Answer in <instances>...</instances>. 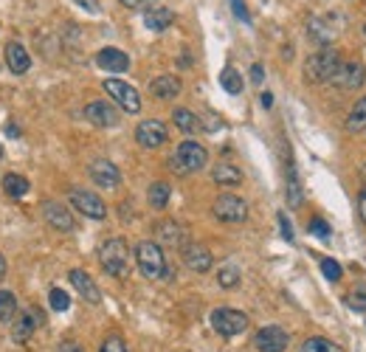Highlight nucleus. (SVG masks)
<instances>
[{"label": "nucleus", "instance_id": "nucleus-10", "mask_svg": "<svg viewBox=\"0 0 366 352\" xmlns=\"http://www.w3.org/2000/svg\"><path fill=\"white\" fill-rule=\"evenodd\" d=\"M88 175H90V181H93V183H99L102 189H116V186L122 183V172H119V166H116L113 161H107V158H96V161H90Z\"/></svg>", "mask_w": 366, "mask_h": 352}, {"label": "nucleus", "instance_id": "nucleus-34", "mask_svg": "<svg viewBox=\"0 0 366 352\" xmlns=\"http://www.w3.org/2000/svg\"><path fill=\"white\" fill-rule=\"evenodd\" d=\"M321 271H324V277H327L330 282H338V279H341V274H344V271H341V265H338L336 260H330V257H324V260H321Z\"/></svg>", "mask_w": 366, "mask_h": 352}, {"label": "nucleus", "instance_id": "nucleus-31", "mask_svg": "<svg viewBox=\"0 0 366 352\" xmlns=\"http://www.w3.org/2000/svg\"><path fill=\"white\" fill-rule=\"evenodd\" d=\"M299 352H344L338 344H333V341H327V339H307L305 344H302V350Z\"/></svg>", "mask_w": 366, "mask_h": 352}, {"label": "nucleus", "instance_id": "nucleus-47", "mask_svg": "<svg viewBox=\"0 0 366 352\" xmlns=\"http://www.w3.org/2000/svg\"><path fill=\"white\" fill-rule=\"evenodd\" d=\"M3 277H6V260L0 257V279H3Z\"/></svg>", "mask_w": 366, "mask_h": 352}, {"label": "nucleus", "instance_id": "nucleus-23", "mask_svg": "<svg viewBox=\"0 0 366 352\" xmlns=\"http://www.w3.org/2000/svg\"><path fill=\"white\" fill-rule=\"evenodd\" d=\"M155 234H158V240H161L164 245H186V231H183L175 220L158 223V226H155Z\"/></svg>", "mask_w": 366, "mask_h": 352}, {"label": "nucleus", "instance_id": "nucleus-27", "mask_svg": "<svg viewBox=\"0 0 366 352\" xmlns=\"http://www.w3.org/2000/svg\"><path fill=\"white\" fill-rule=\"evenodd\" d=\"M3 192L8 198H23V195H28V181L23 175H17V172H8L3 178Z\"/></svg>", "mask_w": 366, "mask_h": 352}, {"label": "nucleus", "instance_id": "nucleus-48", "mask_svg": "<svg viewBox=\"0 0 366 352\" xmlns=\"http://www.w3.org/2000/svg\"><path fill=\"white\" fill-rule=\"evenodd\" d=\"M0 158H3V147H0Z\"/></svg>", "mask_w": 366, "mask_h": 352}, {"label": "nucleus", "instance_id": "nucleus-30", "mask_svg": "<svg viewBox=\"0 0 366 352\" xmlns=\"http://www.w3.org/2000/svg\"><path fill=\"white\" fill-rule=\"evenodd\" d=\"M17 316V296L11 291H0V322H11Z\"/></svg>", "mask_w": 366, "mask_h": 352}, {"label": "nucleus", "instance_id": "nucleus-18", "mask_svg": "<svg viewBox=\"0 0 366 352\" xmlns=\"http://www.w3.org/2000/svg\"><path fill=\"white\" fill-rule=\"evenodd\" d=\"M96 65L102 71H110V73H124V71H130V56L119 48H102L96 54Z\"/></svg>", "mask_w": 366, "mask_h": 352}, {"label": "nucleus", "instance_id": "nucleus-19", "mask_svg": "<svg viewBox=\"0 0 366 352\" xmlns=\"http://www.w3.org/2000/svg\"><path fill=\"white\" fill-rule=\"evenodd\" d=\"M183 85L178 76H172V73H164V76H155L153 82H150V93L155 96V99H161V102H172L175 96H181Z\"/></svg>", "mask_w": 366, "mask_h": 352}, {"label": "nucleus", "instance_id": "nucleus-2", "mask_svg": "<svg viewBox=\"0 0 366 352\" xmlns=\"http://www.w3.org/2000/svg\"><path fill=\"white\" fill-rule=\"evenodd\" d=\"M136 262H138V271L147 277V279H167L170 277V268H167V257H164V248L158 243H138L136 245Z\"/></svg>", "mask_w": 366, "mask_h": 352}, {"label": "nucleus", "instance_id": "nucleus-20", "mask_svg": "<svg viewBox=\"0 0 366 352\" xmlns=\"http://www.w3.org/2000/svg\"><path fill=\"white\" fill-rule=\"evenodd\" d=\"M3 56H6L8 71L17 73V76H23V73L31 68V56H28V51H25L20 42H8L6 51H3Z\"/></svg>", "mask_w": 366, "mask_h": 352}, {"label": "nucleus", "instance_id": "nucleus-41", "mask_svg": "<svg viewBox=\"0 0 366 352\" xmlns=\"http://www.w3.org/2000/svg\"><path fill=\"white\" fill-rule=\"evenodd\" d=\"M358 217H361V223H366V186L358 195Z\"/></svg>", "mask_w": 366, "mask_h": 352}, {"label": "nucleus", "instance_id": "nucleus-32", "mask_svg": "<svg viewBox=\"0 0 366 352\" xmlns=\"http://www.w3.org/2000/svg\"><path fill=\"white\" fill-rule=\"evenodd\" d=\"M217 282H220V288H237L240 285V271L234 265H225V268H220Z\"/></svg>", "mask_w": 366, "mask_h": 352}, {"label": "nucleus", "instance_id": "nucleus-13", "mask_svg": "<svg viewBox=\"0 0 366 352\" xmlns=\"http://www.w3.org/2000/svg\"><path fill=\"white\" fill-rule=\"evenodd\" d=\"M42 220L51 226V229H57V231H73L76 229V223H73V214L65 209V203H57V200H45L42 203Z\"/></svg>", "mask_w": 366, "mask_h": 352}, {"label": "nucleus", "instance_id": "nucleus-28", "mask_svg": "<svg viewBox=\"0 0 366 352\" xmlns=\"http://www.w3.org/2000/svg\"><path fill=\"white\" fill-rule=\"evenodd\" d=\"M361 130H366V96L355 102V107L347 116V133H361Z\"/></svg>", "mask_w": 366, "mask_h": 352}, {"label": "nucleus", "instance_id": "nucleus-40", "mask_svg": "<svg viewBox=\"0 0 366 352\" xmlns=\"http://www.w3.org/2000/svg\"><path fill=\"white\" fill-rule=\"evenodd\" d=\"M262 79H265L262 65H251V82H254V85H262Z\"/></svg>", "mask_w": 366, "mask_h": 352}, {"label": "nucleus", "instance_id": "nucleus-46", "mask_svg": "<svg viewBox=\"0 0 366 352\" xmlns=\"http://www.w3.org/2000/svg\"><path fill=\"white\" fill-rule=\"evenodd\" d=\"M59 352H82V350H79L76 344H71V341H68V344H62V347H59Z\"/></svg>", "mask_w": 366, "mask_h": 352}, {"label": "nucleus", "instance_id": "nucleus-49", "mask_svg": "<svg viewBox=\"0 0 366 352\" xmlns=\"http://www.w3.org/2000/svg\"><path fill=\"white\" fill-rule=\"evenodd\" d=\"M364 31H366V25H364Z\"/></svg>", "mask_w": 366, "mask_h": 352}, {"label": "nucleus", "instance_id": "nucleus-11", "mask_svg": "<svg viewBox=\"0 0 366 352\" xmlns=\"http://www.w3.org/2000/svg\"><path fill=\"white\" fill-rule=\"evenodd\" d=\"M330 82H333L338 90H358L366 82V68L358 65V62H341Z\"/></svg>", "mask_w": 366, "mask_h": 352}, {"label": "nucleus", "instance_id": "nucleus-22", "mask_svg": "<svg viewBox=\"0 0 366 352\" xmlns=\"http://www.w3.org/2000/svg\"><path fill=\"white\" fill-rule=\"evenodd\" d=\"M285 198H288V206L290 209H299L305 203V192H302V181H299V172L293 164H288V183H285Z\"/></svg>", "mask_w": 366, "mask_h": 352}, {"label": "nucleus", "instance_id": "nucleus-14", "mask_svg": "<svg viewBox=\"0 0 366 352\" xmlns=\"http://www.w3.org/2000/svg\"><path fill=\"white\" fill-rule=\"evenodd\" d=\"M288 344H290L288 333H285L282 327H276V324L262 327V330L256 333V339H254V347L259 352H285Z\"/></svg>", "mask_w": 366, "mask_h": 352}, {"label": "nucleus", "instance_id": "nucleus-43", "mask_svg": "<svg viewBox=\"0 0 366 352\" xmlns=\"http://www.w3.org/2000/svg\"><path fill=\"white\" fill-rule=\"evenodd\" d=\"M122 6H127V8H141V6H147L150 0H119Z\"/></svg>", "mask_w": 366, "mask_h": 352}, {"label": "nucleus", "instance_id": "nucleus-8", "mask_svg": "<svg viewBox=\"0 0 366 352\" xmlns=\"http://www.w3.org/2000/svg\"><path fill=\"white\" fill-rule=\"evenodd\" d=\"M68 203H71L76 212H82L85 217H90V220H105V217H107V206H105V200H102L99 195H93V192L71 189Z\"/></svg>", "mask_w": 366, "mask_h": 352}, {"label": "nucleus", "instance_id": "nucleus-37", "mask_svg": "<svg viewBox=\"0 0 366 352\" xmlns=\"http://www.w3.org/2000/svg\"><path fill=\"white\" fill-rule=\"evenodd\" d=\"M347 305H350L353 310H358V313H366V293L364 291H353V293L347 296Z\"/></svg>", "mask_w": 366, "mask_h": 352}, {"label": "nucleus", "instance_id": "nucleus-15", "mask_svg": "<svg viewBox=\"0 0 366 352\" xmlns=\"http://www.w3.org/2000/svg\"><path fill=\"white\" fill-rule=\"evenodd\" d=\"M37 324H42V313H40V310L17 313V316L11 319V339H14L17 344H25V341L34 336Z\"/></svg>", "mask_w": 366, "mask_h": 352}, {"label": "nucleus", "instance_id": "nucleus-45", "mask_svg": "<svg viewBox=\"0 0 366 352\" xmlns=\"http://www.w3.org/2000/svg\"><path fill=\"white\" fill-rule=\"evenodd\" d=\"M259 102H262V107H271V104H273V96H271V93H262Z\"/></svg>", "mask_w": 366, "mask_h": 352}, {"label": "nucleus", "instance_id": "nucleus-25", "mask_svg": "<svg viewBox=\"0 0 366 352\" xmlns=\"http://www.w3.org/2000/svg\"><path fill=\"white\" fill-rule=\"evenodd\" d=\"M172 119H175V127L186 133V135H194L197 130H200V121H197V113H191L189 107H178L175 113H172Z\"/></svg>", "mask_w": 366, "mask_h": 352}, {"label": "nucleus", "instance_id": "nucleus-39", "mask_svg": "<svg viewBox=\"0 0 366 352\" xmlns=\"http://www.w3.org/2000/svg\"><path fill=\"white\" fill-rule=\"evenodd\" d=\"M279 229H282V237L288 240V243H293V229H290V220L279 212Z\"/></svg>", "mask_w": 366, "mask_h": 352}, {"label": "nucleus", "instance_id": "nucleus-16", "mask_svg": "<svg viewBox=\"0 0 366 352\" xmlns=\"http://www.w3.org/2000/svg\"><path fill=\"white\" fill-rule=\"evenodd\" d=\"M183 262H186V268L194 271V274H206V271H211V265H214L208 248L194 245V243H186V245H183Z\"/></svg>", "mask_w": 366, "mask_h": 352}, {"label": "nucleus", "instance_id": "nucleus-6", "mask_svg": "<svg viewBox=\"0 0 366 352\" xmlns=\"http://www.w3.org/2000/svg\"><path fill=\"white\" fill-rule=\"evenodd\" d=\"M211 214L220 220V223H228V226H237L248 217V203L237 195H220L211 206Z\"/></svg>", "mask_w": 366, "mask_h": 352}, {"label": "nucleus", "instance_id": "nucleus-50", "mask_svg": "<svg viewBox=\"0 0 366 352\" xmlns=\"http://www.w3.org/2000/svg\"><path fill=\"white\" fill-rule=\"evenodd\" d=\"M364 172H366V169H364Z\"/></svg>", "mask_w": 366, "mask_h": 352}, {"label": "nucleus", "instance_id": "nucleus-4", "mask_svg": "<svg viewBox=\"0 0 366 352\" xmlns=\"http://www.w3.org/2000/svg\"><path fill=\"white\" fill-rule=\"evenodd\" d=\"M206 164H208V152H206V147L197 144V141H183L181 147L175 150V155H172V169L181 172V175L200 172Z\"/></svg>", "mask_w": 366, "mask_h": 352}, {"label": "nucleus", "instance_id": "nucleus-24", "mask_svg": "<svg viewBox=\"0 0 366 352\" xmlns=\"http://www.w3.org/2000/svg\"><path fill=\"white\" fill-rule=\"evenodd\" d=\"M175 23V14L170 11V8H150L147 14H144V25L150 28V31H167L170 25Z\"/></svg>", "mask_w": 366, "mask_h": 352}, {"label": "nucleus", "instance_id": "nucleus-12", "mask_svg": "<svg viewBox=\"0 0 366 352\" xmlns=\"http://www.w3.org/2000/svg\"><path fill=\"white\" fill-rule=\"evenodd\" d=\"M85 119H88L93 127H116V124L122 121V113H119L110 102L96 99V102H90V104L85 107Z\"/></svg>", "mask_w": 366, "mask_h": 352}, {"label": "nucleus", "instance_id": "nucleus-3", "mask_svg": "<svg viewBox=\"0 0 366 352\" xmlns=\"http://www.w3.org/2000/svg\"><path fill=\"white\" fill-rule=\"evenodd\" d=\"M127 260H130V251H127V243L122 237H110V240L102 243L99 262L110 277H124L127 274Z\"/></svg>", "mask_w": 366, "mask_h": 352}, {"label": "nucleus", "instance_id": "nucleus-44", "mask_svg": "<svg viewBox=\"0 0 366 352\" xmlns=\"http://www.w3.org/2000/svg\"><path fill=\"white\" fill-rule=\"evenodd\" d=\"M6 135H11V138H20V130H17L14 124H6Z\"/></svg>", "mask_w": 366, "mask_h": 352}, {"label": "nucleus", "instance_id": "nucleus-17", "mask_svg": "<svg viewBox=\"0 0 366 352\" xmlns=\"http://www.w3.org/2000/svg\"><path fill=\"white\" fill-rule=\"evenodd\" d=\"M68 279H71V285L76 288V293L85 299V302H90V305H99L102 302V293H99V285L82 271V268H73L71 274H68Z\"/></svg>", "mask_w": 366, "mask_h": 352}, {"label": "nucleus", "instance_id": "nucleus-36", "mask_svg": "<svg viewBox=\"0 0 366 352\" xmlns=\"http://www.w3.org/2000/svg\"><path fill=\"white\" fill-rule=\"evenodd\" d=\"M307 231L310 234H316L319 240H327L330 237V226L321 220V217H316V220H310V226H307Z\"/></svg>", "mask_w": 366, "mask_h": 352}, {"label": "nucleus", "instance_id": "nucleus-35", "mask_svg": "<svg viewBox=\"0 0 366 352\" xmlns=\"http://www.w3.org/2000/svg\"><path fill=\"white\" fill-rule=\"evenodd\" d=\"M99 352H127V344H124L122 336H107V339L102 341Z\"/></svg>", "mask_w": 366, "mask_h": 352}, {"label": "nucleus", "instance_id": "nucleus-29", "mask_svg": "<svg viewBox=\"0 0 366 352\" xmlns=\"http://www.w3.org/2000/svg\"><path fill=\"white\" fill-rule=\"evenodd\" d=\"M220 85H223V90H225V93H231V96L242 93V76H240L234 68H223V73H220Z\"/></svg>", "mask_w": 366, "mask_h": 352}, {"label": "nucleus", "instance_id": "nucleus-33", "mask_svg": "<svg viewBox=\"0 0 366 352\" xmlns=\"http://www.w3.org/2000/svg\"><path fill=\"white\" fill-rule=\"evenodd\" d=\"M48 302H51V308H54L57 313H65V310L71 308V296H68L65 291H59V288H54V291L48 293Z\"/></svg>", "mask_w": 366, "mask_h": 352}, {"label": "nucleus", "instance_id": "nucleus-5", "mask_svg": "<svg viewBox=\"0 0 366 352\" xmlns=\"http://www.w3.org/2000/svg\"><path fill=\"white\" fill-rule=\"evenodd\" d=\"M211 327L223 339H234L248 330V316L234 308H217V310H211Z\"/></svg>", "mask_w": 366, "mask_h": 352}, {"label": "nucleus", "instance_id": "nucleus-26", "mask_svg": "<svg viewBox=\"0 0 366 352\" xmlns=\"http://www.w3.org/2000/svg\"><path fill=\"white\" fill-rule=\"evenodd\" d=\"M170 195H172L170 183H167V181H155V183L150 186V192H147V200H150V206H153V209H167Z\"/></svg>", "mask_w": 366, "mask_h": 352}, {"label": "nucleus", "instance_id": "nucleus-1", "mask_svg": "<svg viewBox=\"0 0 366 352\" xmlns=\"http://www.w3.org/2000/svg\"><path fill=\"white\" fill-rule=\"evenodd\" d=\"M338 65H341V54L336 48L324 45V48H319L316 54L307 56V62H305V79L307 82H316V85L319 82H330L333 73L338 71Z\"/></svg>", "mask_w": 366, "mask_h": 352}, {"label": "nucleus", "instance_id": "nucleus-9", "mask_svg": "<svg viewBox=\"0 0 366 352\" xmlns=\"http://www.w3.org/2000/svg\"><path fill=\"white\" fill-rule=\"evenodd\" d=\"M170 138V130L164 121L158 119H144L138 127H136V141L144 147V150H158L161 144H167Z\"/></svg>", "mask_w": 366, "mask_h": 352}, {"label": "nucleus", "instance_id": "nucleus-7", "mask_svg": "<svg viewBox=\"0 0 366 352\" xmlns=\"http://www.w3.org/2000/svg\"><path fill=\"white\" fill-rule=\"evenodd\" d=\"M105 90L124 113H138L141 110V96H138V90L133 85H127L122 79H105Z\"/></svg>", "mask_w": 366, "mask_h": 352}, {"label": "nucleus", "instance_id": "nucleus-38", "mask_svg": "<svg viewBox=\"0 0 366 352\" xmlns=\"http://www.w3.org/2000/svg\"><path fill=\"white\" fill-rule=\"evenodd\" d=\"M228 3H231V11L237 14V20L251 23V14H248V8H245V3H242V0H228Z\"/></svg>", "mask_w": 366, "mask_h": 352}, {"label": "nucleus", "instance_id": "nucleus-21", "mask_svg": "<svg viewBox=\"0 0 366 352\" xmlns=\"http://www.w3.org/2000/svg\"><path fill=\"white\" fill-rule=\"evenodd\" d=\"M211 178H214L217 186H240V183H242L240 166H234V164H228V161L217 164V166L211 169Z\"/></svg>", "mask_w": 366, "mask_h": 352}, {"label": "nucleus", "instance_id": "nucleus-42", "mask_svg": "<svg viewBox=\"0 0 366 352\" xmlns=\"http://www.w3.org/2000/svg\"><path fill=\"white\" fill-rule=\"evenodd\" d=\"M73 3H76V6H82V8H85V11H90V14H96V11H99V3H96V0H73Z\"/></svg>", "mask_w": 366, "mask_h": 352}]
</instances>
